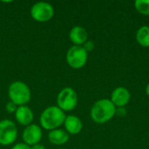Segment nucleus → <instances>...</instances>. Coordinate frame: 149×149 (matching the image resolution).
<instances>
[{"label":"nucleus","instance_id":"nucleus-15","mask_svg":"<svg viewBox=\"0 0 149 149\" xmlns=\"http://www.w3.org/2000/svg\"><path fill=\"white\" fill-rule=\"evenodd\" d=\"M134 6L141 14L149 16V0H137L134 3Z\"/></svg>","mask_w":149,"mask_h":149},{"label":"nucleus","instance_id":"nucleus-18","mask_svg":"<svg viewBox=\"0 0 149 149\" xmlns=\"http://www.w3.org/2000/svg\"><path fill=\"white\" fill-rule=\"evenodd\" d=\"M115 114L120 117H124L127 114V110L125 109V107H118V108H116Z\"/></svg>","mask_w":149,"mask_h":149},{"label":"nucleus","instance_id":"nucleus-4","mask_svg":"<svg viewBox=\"0 0 149 149\" xmlns=\"http://www.w3.org/2000/svg\"><path fill=\"white\" fill-rule=\"evenodd\" d=\"M78 104V94L72 87L63 88L57 96V105L64 112L75 109Z\"/></svg>","mask_w":149,"mask_h":149},{"label":"nucleus","instance_id":"nucleus-9","mask_svg":"<svg viewBox=\"0 0 149 149\" xmlns=\"http://www.w3.org/2000/svg\"><path fill=\"white\" fill-rule=\"evenodd\" d=\"M112 102L115 107H124L130 100L131 94L125 87H118L112 93Z\"/></svg>","mask_w":149,"mask_h":149},{"label":"nucleus","instance_id":"nucleus-17","mask_svg":"<svg viewBox=\"0 0 149 149\" xmlns=\"http://www.w3.org/2000/svg\"><path fill=\"white\" fill-rule=\"evenodd\" d=\"M82 47L86 51V52L88 53L89 52H92L93 49H94V44H93V42L92 41V40H87L83 45H82Z\"/></svg>","mask_w":149,"mask_h":149},{"label":"nucleus","instance_id":"nucleus-11","mask_svg":"<svg viewBox=\"0 0 149 149\" xmlns=\"http://www.w3.org/2000/svg\"><path fill=\"white\" fill-rule=\"evenodd\" d=\"M87 38L86 30L80 25L73 26L69 32V38L74 45L82 46L87 41Z\"/></svg>","mask_w":149,"mask_h":149},{"label":"nucleus","instance_id":"nucleus-12","mask_svg":"<svg viewBox=\"0 0 149 149\" xmlns=\"http://www.w3.org/2000/svg\"><path fill=\"white\" fill-rule=\"evenodd\" d=\"M64 126L65 131L69 134H78L83 128V123L80 119L75 115H68L65 117Z\"/></svg>","mask_w":149,"mask_h":149},{"label":"nucleus","instance_id":"nucleus-10","mask_svg":"<svg viewBox=\"0 0 149 149\" xmlns=\"http://www.w3.org/2000/svg\"><path fill=\"white\" fill-rule=\"evenodd\" d=\"M15 118L21 126L27 127L31 124L34 119V114L28 106H20L17 107V111L15 112Z\"/></svg>","mask_w":149,"mask_h":149},{"label":"nucleus","instance_id":"nucleus-5","mask_svg":"<svg viewBox=\"0 0 149 149\" xmlns=\"http://www.w3.org/2000/svg\"><path fill=\"white\" fill-rule=\"evenodd\" d=\"M88 53L86 51L79 45H73L70 47L66 52V63L73 69L82 68L87 62Z\"/></svg>","mask_w":149,"mask_h":149},{"label":"nucleus","instance_id":"nucleus-6","mask_svg":"<svg viewBox=\"0 0 149 149\" xmlns=\"http://www.w3.org/2000/svg\"><path fill=\"white\" fill-rule=\"evenodd\" d=\"M54 15L53 6L47 2L35 3L31 8V17L39 23H45L50 21Z\"/></svg>","mask_w":149,"mask_h":149},{"label":"nucleus","instance_id":"nucleus-8","mask_svg":"<svg viewBox=\"0 0 149 149\" xmlns=\"http://www.w3.org/2000/svg\"><path fill=\"white\" fill-rule=\"evenodd\" d=\"M42 136L43 134L41 127L36 124H31L25 127V128L24 129L22 139L24 144L28 145L29 147H31L36 144H38L42 139Z\"/></svg>","mask_w":149,"mask_h":149},{"label":"nucleus","instance_id":"nucleus-7","mask_svg":"<svg viewBox=\"0 0 149 149\" xmlns=\"http://www.w3.org/2000/svg\"><path fill=\"white\" fill-rule=\"evenodd\" d=\"M17 137V128L10 120H0V145L9 146L15 142Z\"/></svg>","mask_w":149,"mask_h":149},{"label":"nucleus","instance_id":"nucleus-2","mask_svg":"<svg viewBox=\"0 0 149 149\" xmlns=\"http://www.w3.org/2000/svg\"><path fill=\"white\" fill-rule=\"evenodd\" d=\"M116 107L113 102L107 99H102L96 101L91 109L92 120L99 124L106 123L113 119L115 115Z\"/></svg>","mask_w":149,"mask_h":149},{"label":"nucleus","instance_id":"nucleus-19","mask_svg":"<svg viewBox=\"0 0 149 149\" xmlns=\"http://www.w3.org/2000/svg\"><path fill=\"white\" fill-rule=\"evenodd\" d=\"M10 149H30V147L23 142V143H17L14 145Z\"/></svg>","mask_w":149,"mask_h":149},{"label":"nucleus","instance_id":"nucleus-21","mask_svg":"<svg viewBox=\"0 0 149 149\" xmlns=\"http://www.w3.org/2000/svg\"><path fill=\"white\" fill-rule=\"evenodd\" d=\"M146 93H147L148 96H149V84H148V86L146 87Z\"/></svg>","mask_w":149,"mask_h":149},{"label":"nucleus","instance_id":"nucleus-16","mask_svg":"<svg viewBox=\"0 0 149 149\" xmlns=\"http://www.w3.org/2000/svg\"><path fill=\"white\" fill-rule=\"evenodd\" d=\"M17 106H16L13 102L11 101H9L6 103L5 105V109L6 111L9 113H15V112L17 111Z\"/></svg>","mask_w":149,"mask_h":149},{"label":"nucleus","instance_id":"nucleus-3","mask_svg":"<svg viewBox=\"0 0 149 149\" xmlns=\"http://www.w3.org/2000/svg\"><path fill=\"white\" fill-rule=\"evenodd\" d=\"M8 96L10 101L16 106H26L31 99V93L30 87L23 81H14L8 88Z\"/></svg>","mask_w":149,"mask_h":149},{"label":"nucleus","instance_id":"nucleus-1","mask_svg":"<svg viewBox=\"0 0 149 149\" xmlns=\"http://www.w3.org/2000/svg\"><path fill=\"white\" fill-rule=\"evenodd\" d=\"M65 112L58 106H50L42 112L39 123L44 129L52 131L61 127L65 122Z\"/></svg>","mask_w":149,"mask_h":149},{"label":"nucleus","instance_id":"nucleus-22","mask_svg":"<svg viewBox=\"0 0 149 149\" xmlns=\"http://www.w3.org/2000/svg\"><path fill=\"white\" fill-rule=\"evenodd\" d=\"M60 149H66V148H60Z\"/></svg>","mask_w":149,"mask_h":149},{"label":"nucleus","instance_id":"nucleus-20","mask_svg":"<svg viewBox=\"0 0 149 149\" xmlns=\"http://www.w3.org/2000/svg\"><path fill=\"white\" fill-rule=\"evenodd\" d=\"M30 149H45V147L44 145L38 143V144H36V145H34V146L30 147Z\"/></svg>","mask_w":149,"mask_h":149},{"label":"nucleus","instance_id":"nucleus-13","mask_svg":"<svg viewBox=\"0 0 149 149\" xmlns=\"http://www.w3.org/2000/svg\"><path fill=\"white\" fill-rule=\"evenodd\" d=\"M48 140L53 145L61 146L65 144L69 141V134L65 130L60 128L54 129L49 132Z\"/></svg>","mask_w":149,"mask_h":149},{"label":"nucleus","instance_id":"nucleus-14","mask_svg":"<svg viewBox=\"0 0 149 149\" xmlns=\"http://www.w3.org/2000/svg\"><path fill=\"white\" fill-rule=\"evenodd\" d=\"M136 40L143 47H149V26L144 25L136 32Z\"/></svg>","mask_w":149,"mask_h":149}]
</instances>
